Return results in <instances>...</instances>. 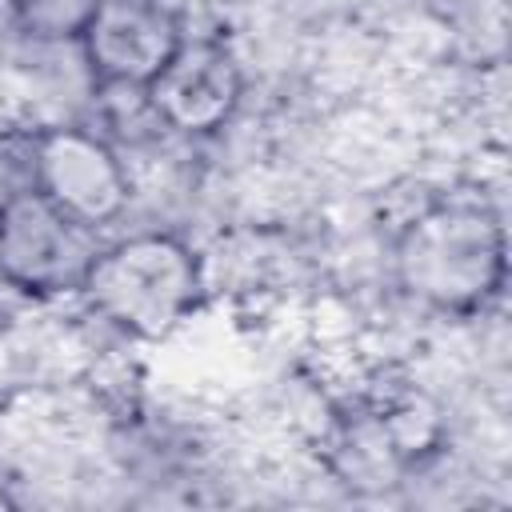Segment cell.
I'll return each mask as SVG.
<instances>
[{
	"mask_svg": "<svg viewBox=\"0 0 512 512\" xmlns=\"http://www.w3.org/2000/svg\"><path fill=\"white\" fill-rule=\"evenodd\" d=\"M392 272L408 300L436 316L488 312L508 280V236L484 196L448 192L416 208L392 240Z\"/></svg>",
	"mask_w": 512,
	"mask_h": 512,
	"instance_id": "cell-1",
	"label": "cell"
},
{
	"mask_svg": "<svg viewBox=\"0 0 512 512\" xmlns=\"http://www.w3.org/2000/svg\"><path fill=\"white\" fill-rule=\"evenodd\" d=\"M204 292V256L184 236L160 228L100 244L80 284L88 312L140 344H160L180 332L200 312Z\"/></svg>",
	"mask_w": 512,
	"mask_h": 512,
	"instance_id": "cell-2",
	"label": "cell"
},
{
	"mask_svg": "<svg viewBox=\"0 0 512 512\" xmlns=\"http://www.w3.org/2000/svg\"><path fill=\"white\" fill-rule=\"evenodd\" d=\"M96 232L44 200L32 184L0 200V280L32 300L80 296Z\"/></svg>",
	"mask_w": 512,
	"mask_h": 512,
	"instance_id": "cell-3",
	"label": "cell"
},
{
	"mask_svg": "<svg viewBox=\"0 0 512 512\" xmlns=\"http://www.w3.org/2000/svg\"><path fill=\"white\" fill-rule=\"evenodd\" d=\"M28 184L60 212L100 232L132 204V176L108 136L80 124L40 128L28 144Z\"/></svg>",
	"mask_w": 512,
	"mask_h": 512,
	"instance_id": "cell-4",
	"label": "cell"
},
{
	"mask_svg": "<svg viewBox=\"0 0 512 512\" xmlns=\"http://www.w3.org/2000/svg\"><path fill=\"white\" fill-rule=\"evenodd\" d=\"M244 72L236 52L216 36H184L168 64L144 88L148 116L188 140L216 136L240 108Z\"/></svg>",
	"mask_w": 512,
	"mask_h": 512,
	"instance_id": "cell-5",
	"label": "cell"
},
{
	"mask_svg": "<svg viewBox=\"0 0 512 512\" xmlns=\"http://www.w3.org/2000/svg\"><path fill=\"white\" fill-rule=\"evenodd\" d=\"M180 40L184 28L164 0H96L76 44L104 92H144Z\"/></svg>",
	"mask_w": 512,
	"mask_h": 512,
	"instance_id": "cell-6",
	"label": "cell"
},
{
	"mask_svg": "<svg viewBox=\"0 0 512 512\" xmlns=\"http://www.w3.org/2000/svg\"><path fill=\"white\" fill-rule=\"evenodd\" d=\"M8 8L24 36L60 44V40H80L96 0H8Z\"/></svg>",
	"mask_w": 512,
	"mask_h": 512,
	"instance_id": "cell-7",
	"label": "cell"
}]
</instances>
